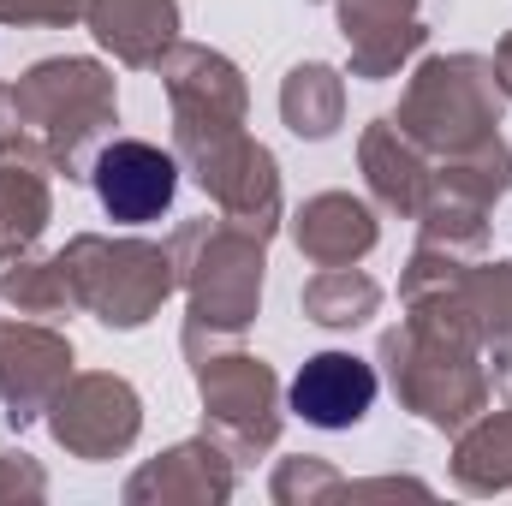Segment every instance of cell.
Here are the masks:
<instances>
[{"mask_svg": "<svg viewBox=\"0 0 512 506\" xmlns=\"http://www.w3.org/2000/svg\"><path fill=\"white\" fill-rule=\"evenodd\" d=\"M173 185H179L173 161L161 149H149V143H114L96 161V197H102V209L114 221H131V227L155 221L173 203Z\"/></svg>", "mask_w": 512, "mask_h": 506, "instance_id": "1", "label": "cell"}, {"mask_svg": "<svg viewBox=\"0 0 512 506\" xmlns=\"http://www.w3.org/2000/svg\"><path fill=\"white\" fill-rule=\"evenodd\" d=\"M376 405V370L352 352H322L292 376V411L316 429H352Z\"/></svg>", "mask_w": 512, "mask_h": 506, "instance_id": "2", "label": "cell"}]
</instances>
